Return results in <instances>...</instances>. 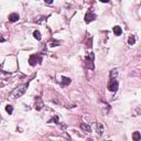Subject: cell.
<instances>
[{"label":"cell","instance_id":"1","mask_svg":"<svg viewBox=\"0 0 141 141\" xmlns=\"http://www.w3.org/2000/svg\"><path fill=\"white\" fill-rule=\"evenodd\" d=\"M28 86H29V83L22 84V85H20L19 87H17L11 93V97L12 98H19V97H21L22 95H24V93L26 92V89H28Z\"/></svg>","mask_w":141,"mask_h":141},{"label":"cell","instance_id":"6","mask_svg":"<svg viewBox=\"0 0 141 141\" xmlns=\"http://www.w3.org/2000/svg\"><path fill=\"white\" fill-rule=\"evenodd\" d=\"M35 109L36 110H40L43 107V103H42V99H41V97H35Z\"/></svg>","mask_w":141,"mask_h":141},{"label":"cell","instance_id":"15","mask_svg":"<svg viewBox=\"0 0 141 141\" xmlns=\"http://www.w3.org/2000/svg\"><path fill=\"white\" fill-rule=\"evenodd\" d=\"M6 111L8 112L9 115H11L12 111H13V107H12L11 105H7V106H6Z\"/></svg>","mask_w":141,"mask_h":141},{"label":"cell","instance_id":"4","mask_svg":"<svg viewBox=\"0 0 141 141\" xmlns=\"http://www.w3.org/2000/svg\"><path fill=\"white\" fill-rule=\"evenodd\" d=\"M96 15L93 12V10L92 9H89L88 11H87V13H86V16H85V22L86 23H89V22H92V21H94V20H96Z\"/></svg>","mask_w":141,"mask_h":141},{"label":"cell","instance_id":"8","mask_svg":"<svg viewBox=\"0 0 141 141\" xmlns=\"http://www.w3.org/2000/svg\"><path fill=\"white\" fill-rule=\"evenodd\" d=\"M19 18H20V17H19V15H18V13H11V15H9V21L10 22H16V21H18V20H19Z\"/></svg>","mask_w":141,"mask_h":141},{"label":"cell","instance_id":"16","mask_svg":"<svg viewBox=\"0 0 141 141\" xmlns=\"http://www.w3.org/2000/svg\"><path fill=\"white\" fill-rule=\"evenodd\" d=\"M58 45H60V42L59 41H55V40H52L51 42H50V46H58Z\"/></svg>","mask_w":141,"mask_h":141},{"label":"cell","instance_id":"2","mask_svg":"<svg viewBox=\"0 0 141 141\" xmlns=\"http://www.w3.org/2000/svg\"><path fill=\"white\" fill-rule=\"evenodd\" d=\"M42 62V58L40 56L39 54H34V55H31L29 59V64L31 66H34L36 64H40Z\"/></svg>","mask_w":141,"mask_h":141},{"label":"cell","instance_id":"5","mask_svg":"<svg viewBox=\"0 0 141 141\" xmlns=\"http://www.w3.org/2000/svg\"><path fill=\"white\" fill-rule=\"evenodd\" d=\"M93 61H94V54L93 53H89V54L86 56V63H87V65H88V68H90V69H94Z\"/></svg>","mask_w":141,"mask_h":141},{"label":"cell","instance_id":"11","mask_svg":"<svg viewBox=\"0 0 141 141\" xmlns=\"http://www.w3.org/2000/svg\"><path fill=\"white\" fill-rule=\"evenodd\" d=\"M140 139H141V135H140L139 131H135L132 133V140L133 141H140Z\"/></svg>","mask_w":141,"mask_h":141},{"label":"cell","instance_id":"3","mask_svg":"<svg viewBox=\"0 0 141 141\" xmlns=\"http://www.w3.org/2000/svg\"><path fill=\"white\" fill-rule=\"evenodd\" d=\"M118 86H119V84H118V82H117L116 79H110L108 85H107V88H108L109 92H117Z\"/></svg>","mask_w":141,"mask_h":141},{"label":"cell","instance_id":"13","mask_svg":"<svg viewBox=\"0 0 141 141\" xmlns=\"http://www.w3.org/2000/svg\"><path fill=\"white\" fill-rule=\"evenodd\" d=\"M117 75H118L117 69H111V70H110V79H116Z\"/></svg>","mask_w":141,"mask_h":141},{"label":"cell","instance_id":"14","mask_svg":"<svg viewBox=\"0 0 141 141\" xmlns=\"http://www.w3.org/2000/svg\"><path fill=\"white\" fill-rule=\"evenodd\" d=\"M33 36H34V38H35L36 40H39V41L42 39V36H41V33H40L39 31H34V32H33Z\"/></svg>","mask_w":141,"mask_h":141},{"label":"cell","instance_id":"17","mask_svg":"<svg viewBox=\"0 0 141 141\" xmlns=\"http://www.w3.org/2000/svg\"><path fill=\"white\" fill-rule=\"evenodd\" d=\"M135 42H136V39H135V36H130L129 40H128V43L130 45H133L135 44Z\"/></svg>","mask_w":141,"mask_h":141},{"label":"cell","instance_id":"9","mask_svg":"<svg viewBox=\"0 0 141 141\" xmlns=\"http://www.w3.org/2000/svg\"><path fill=\"white\" fill-rule=\"evenodd\" d=\"M112 31H114V33H115L116 36H119V35H121V33H122V29L120 28L119 25H116V26H114Z\"/></svg>","mask_w":141,"mask_h":141},{"label":"cell","instance_id":"12","mask_svg":"<svg viewBox=\"0 0 141 141\" xmlns=\"http://www.w3.org/2000/svg\"><path fill=\"white\" fill-rule=\"evenodd\" d=\"M80 128H82L83 130H85V131H87V132H89L90 131V130H92V129H90V126L89 125H87V123H80Z\"/></svg>","mask_w":141,"mask_h":141},{"label":"cell","instance_id":"10","mask_svg":"<svg viewBox=\"0 0 141 141\" xmlns=\"http://www.w3.org/2000/svg\"><path fill=\"white\" fill-rule=\"evenodd\" d=\"M96 132H98L99 136L103 135V132H104V126L102 125V123H99V122L96 123Z\"/></svg>","mask_w":141,"mask_h":141},{"label":"cell","instance_id":"7","mask_svg":"<svg viewBox=\"0 0 141 141\" xmlns=\"http://www.w3.org/2000/svg\"><path fill=\"white\" fill-rule=\"evenodd\" d=\"M61 85L62 87H65V86H67L70 84V78H68V77H65V76H62V78H61Z\"/></svg>","mask_w":141,"mask_h":141}]
</instances>
